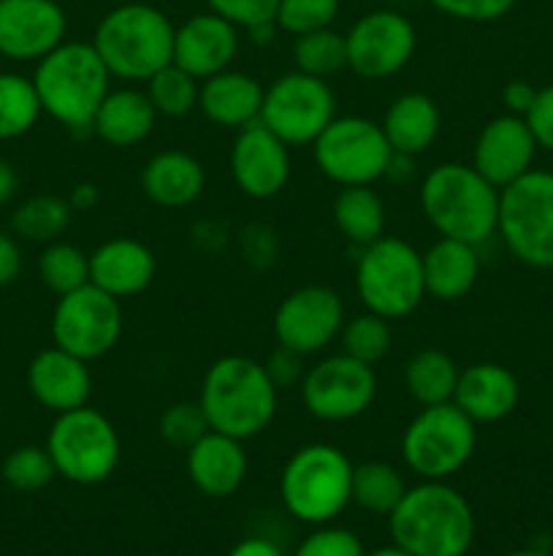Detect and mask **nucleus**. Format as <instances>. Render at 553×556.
Listing matches in <instances>:
<instances>
[{
    "label": "nucleus",
    "instance_id": "f257e3e1",
    "mask_svg": "<svg viewBox=\"0 0 553 556\" xmlns=\"http://www.w3.org/2000/svg\"><path fill=\"white\" fill-rule=\"evenodd\" d=\"M198 405L209 429L236 440L258 438L274 421L280 389L271 383L263 362L231 353L206 369Z\"/></svg>",
    "mask_w": 553,
    "mask_h": 556
},
{
    "label": "nucleus",
    "instance_id": "f03ea898",
    "mask_svg": "<svg viewBox=\"0 0 553 556\" xmlns=\"http://www.w3.org/2000/svg\"><path fill=\"white\" fill-rule=\"evenodd\" d=\"M388 525L396 546L412 556H466L475 543L472 505L445 481L407 489Z\"/></svg>",
    "mask_w": 553,
    "mask_h": 556
},
{
    "label": "nucleus",
    "instance_id": "7ed1b4c3",
    "mask_svg": "<svg viewBox=\"0 0 553 556\" xmlns=\"http://www.w3.org/2000/svg\"><path fill=\"white\" fill-rule=\"evenodd\" d=\"M428 226L445 239L480 248L497 233L499 188H493L472 163H439L423 177L417 190Z\"/></svg>",
    "mask_w": 553,
    "mask_h": 556
},
{
    "label": "nucleus",
    "instance_id": "20e7f679",
    "mask_svg": "<svg viewBox=\"0 0 553 556\" xmlns=\"http://www.w3.org/2000/svg\"><path fill=\"white\" fill-rule=\"evenodd\" d=\"M112 79L101 54L85 41H63L38 60L33 71L43 114L74 134L92 130V119L112 90Z\"/></svg>",
    "mask_w": 553,
    "mask_h": 556
},
{
    "label": "nucleus",
    "instance_id": "39448f33",
    "mask_svg": "<svg viewBox=\"0 0 553 556\" xmlns=\"http://www.w3.org/2000/svg\"><path fill=\"white\" fill-rule=\"evenodd\" d=\"M173 30L157 5L123 3L103 14L90 43L114 79L136 85L173 63Z\"/></svg>",
    "mask_w": 553,
    "mask_h": 556
},
{
    "label": "nucleus",
    "instance_id": "423d86ee",
    "mask_svg": "<svg viewBox=\"0 0 553 556\" xmlns=\"http://www.w3.org/2000/svg\"><path fill=\"white\" fill-rule=\"evenodd\" d=\"M352 467L350 456L336 445H304L282 467V508L301 525H334L352 503Z\"/></svg>",
    "mask_w": 553,
    "mask_h": 556
},
{
    "label": "nucleus",
    "instance_id": "0eeeda50",
    "mask_svg": "<svg viewBox=\"0 0 553 556\" xmlns=\"http://www.w3.org/2000/svg\"><path fill=\"white\" fill-rule=\"evenodd\" d=\"M356 293L363 309L385 320H401L426 299L423 255L399 237H380L356 258Z\"/></svg>",
    "mask_w": 553,
    "mask_h": 556
},
{
    "label": "nucleus",
    "instance_id": "6e6552de",
    "mask_svg": "<svg viewBox=\"0 0 553 556\" xmlns=\"http://www.w3.org/2000/svg\"><path fill=\"white\" fill-rule=\"evenodd\" d=\"M47 451L60 478L76 486H98L119 467L123 443L112 418L85 405L54 416Z\"/></svg>",
    "mask_w": 553,
    "mask_h": 556
},
{
    "label": "nucleus",
    "instance_id": "1a4fd4ad",
    "mask_svg": "<svg viewBox=\"0 0 553 556\" xmlns=\"http://www.w3.org/2000/svg\"><path fill=\"white\" fill-rule=\"evenodd\" d=\"M477 448V424L453 402L421 407L401 434V459L421 481H448Z\"/></svg>",
    "mask_w": 553,
    "mask_h": 556
},
{
    "label": "nucleus",
    "instance_id": "9d476101",
    "mask_svg": "<svg viewBox=\"0 0 553 556\" xmlns=\"http://www.w3.org/2000/svg\"><path fill=\"white\" fill-rule=\"evenodd\" d=\"M497 233L531 269H553V172L531 168L499 190Z\"/></svg>",
    "mask_w": 553,
    "mask_h": 556
},
{
    "label": "nucleus",
    "instance_id": "9b49d317",
    "mask_svg": "<svg viewBox=\"0 0 553 556\" xmlns=\"http://www.w3.org/2000/svg\"><path fill=\"white\" fill-rule=\"evenodd\" d=\"M312 155L320 174L339 188L380 182L394 161L383 125L358 114L331 119L314 139Z\"/></svg>",
    "mask_w": 553,
    "mask_h": 556
},
{
    "label": "nucleus",
    "instance_id": "f8f14e48",
    "mask_svg": "<svg viewBox=\"0 0 553 556\" xmlns=\"http://www.w3.org/2000/svg\"><path fill=\"white\" fill-rule=\"evenodd\" d=\"M123 302L92 282L65 293V296H57L52 320H49L52 345L63 348L85 362H95V358L112 353L123 337Z\"/></svg>",
    "mask_w": 553,
    "mask_h": 556
},
{
    "label": "nucleus",
    "instance_id": "ddd939ff",
    "mask_svg": "<svg viewBox=\"0 0 553 556\" xmlns=\"http://www.w3.org/2000/svg\"><path fill=\"white\" fill-rule=\"evenodd\" d=\"M336 117V96L320 76L287 71L263 92L260 123L287 147H312Z\"/></svg>",
    "mask_w": 553,
    "mask_h": 556
},
{
    "label": "nucleus",
    "instance_id": "4468645a",
    "mask_svg": "<svg viewBox=\"0 0 553 556\" xmlns=\"http://www.w3.org/2000/svg\"><path fill=\"white\" fill-rule=\"evenodd\" d=\"M298 389L309 416L325 424H345L372 407L377 396V375L369 364L336 353L312 364Z\"/></svg>",
    "mask_w": 553,
    "mask_h": 556
},
{
    "label": "nucleus",
    "instance_id": "2eb2a0df",
    "mask_svg": "<svg viewBox=\"0 0 553 556\" xmlns=\"http://www.w3.org/2000/svg\"><path fill=\"white\" fill-rule=\"evenodd\" d=\"M347 68L369 81L396 76L412 60L417 47L415 25L404 14L377 9L352 22L345 33Z\"/></svg>",
    "mask_w": 553,
    "mask_h": 556
},
{
    "label": "nucleus",
    "instance_id": "dca6fc26",
    "mask_svg": "<svg viewBox=\"0 0 553 556\" xmlns=\"http://www.w3.org/2000/svg\"><path fill=\"white\" fill-rule=\"evenodd\" d=\"M345 326V302L329 286H301L287 293L274 313L276 345L304 358L325 351Z\"/></svg>",
    "mask_w": 553,
    "mask_h": 556
},
{
    "label": "nucleus",
    "instance_id": "f3484780",
    "mask_svg": "<svg viewBox=\"0 0 553 556\" xmlns=\"http://www.w3.org/2000/svg\"><path fill=\"white\" fill-rule=\"evenodd\" d=\"M68 16L57 0H0V58L38 63L65 41Z\"/></svg>",
    "mask_w": 553,
    "mask_h": 556
},
{
    "label": "nucleus",
    "instance_id": "a211bd4d",
    "mask_svg": "<svg viewBox=\"0 0 553 556\" xmlns=\"http://www.w3.org/2000/svg\"><path fill=\"white\" fill-rule=\"evenodd\" d=\"M231 177L247 199H274L291 179V147L260 119L236 130L231 147Z\"/></svg>",
    "mask_w": 553,
    "mask_h": 556
},
{
    "label": "nucleus",
    "instance_id": "6ab92c4d",
    "mask_svg": "<svg viewBox=\"0 0 553 556\" xmlns=\"http://www.w3.org/2000/svg\"><path fill=\"white\" fill-rule=\"evenodd\" d=\"M537 139L531 134L526 117L518 114H499L488 119L477 134L472 147V166L493 185V188H507L510 182L524 177L535 168Z\"/></svg>",
    "mask_w": 553,
    "mask_h": 556
},
{
    "label": "nucleus",
    "instance_id": "aec40b11",
    "mask_svg": "<svg viewBox=\"0 0 553 556\" xmlns=\"http://www.w3.org/2000/svg\"><path fill=\"white\" fill-rule=\"evenodd\" d=\"M27 391L38 405L47 407L54 416L90 405V362L57 345L47 348L27 364Z\"/></svg>",
    "mask_w": 553,
    "mask_h": 556
},
{
    "label": "nucleus",
    "instance_id": "412c9836",
    "mask_svg": "<svg viewBox=\"0 0 553 556\" xmlns=\"http://www.w3.org/2000/svg\"><path fill=\"white\" fill-rule=\"evenodd\" d=\"M239 54V27L215 11L193 14L173 30V63L198 81L231 68Z\"/></svg>",
    "mask_w": 553,
    "mask_h": 556
},
{
    "label": "nucleus",
    "instance_id": "4be33fe9",
    "mask_svg": "<svg viewBox=\"0 0 553 556\" xmlns=\"http://www.w3.org/2000/svg\"><path fill=\"white\" fill-rule=\"evenodd\" d=\"M188 478L204 497L222 500L242 489L247 478V451L244 440L209 429L188 451Z\"/></svg>",
    "mask_w": 553,
    "mask_h": 556
},
{
    "label": "nucleus",
    "instance_id": "5701e85b",
    "mask_svg": "<svg viewBox=\"0 0 553 556\" xmlns=\"http://www.w3.org/2000/svg\"><path fill=\"white\" fill-rule=\"evenodd\" d=\"M155 271V253L139 239L114 237L90 253V282L119 302L146 291Z\"/></svg>",
    "mask_w": 553,
    "mask_h": 556
},
{
    "label": "nucleus",
    "instance_id": "b1692460",
    "mask_svg": "<svg viewBox=\"0 0 553 556\" xmlns=\"http://www.w3.org/2000/svg\"><path fill=\"white\" fill-rule=\"evenodd\" d=\"M518 378L504 364L477 362L461 369L453 405L461 407L475 424L504 421L518 407Z\"/></svg>",
    "mask_w": 553,
    "mask_h": 556
},
{
    "label": "nucleus",
    "instance_id": "393cba45",
    "mask_svg": "<svg viewBox=\"0 0 553 556\" xmlns=\"http://www.w3.org/2000/svg\"><path fill=\"white\" fill-rule=\"evenodd\" d=\"M266 87L247 71L226 68L201 81L198 109L211 125L242 130L258 123Z\"/></svg>",
    "mask_w": 553,
    "mask_h": 556
},
{
    "label": "nucleus",
    "instance_id": "a878e982",
    "mask_svg": "<svg viewBox=\"0 0 553 556\" xmlns=\"http://www.w3.org/2000/svg\"><path fill=\"white\" fill-rule=\"evenodd\" d=\"M206 188L204 163L184 150L155 152L141 168V190L163 210L195 204Z\"/></svg>",
    "mask_w": 553,
    "mask_h": 556
},
{
    "label": "nucleus",
    "instance_id": "bb28decb",
    "mask_svg": "<svg viewBox=\"0 0 553 556\" xmlns=\"http://www.w3.org/2000/svg\"><path fill=\"white\" fill-rule=\"evenodd\" d=\"M155 125L157 112L146 90L128 85L108 90L95 119H92V134L114 150H130V147L150 139Z\"/></svg>",
    "mask_w": 553,
    "mask_h": 556
},
{
    "label": "nucleus",
    "instance_id": "cd10ccee",
    "mask_svg": "<svg viewBox=\"0 0 553 556\" xmlns=\"http://www.w3.org/2000/svg\"><path fill=\"white\" fill-rule=\"evenodd\" d=\"M421 255L426 296L437 302H459L475 288L477 275H480V255L475 244L439 237Z\"/></svg>",
    "mask_w": 553,
    "mask_h": 556
},
{
    "label": "nucleus",
    "instance_id": "c85d7f7f",
    "mask_svg": "<svg viewBox=\"0 0 553 556\" xmlns=\"http://www.w3.org/2000/svg\"><path fill=\"white\" fill-rule=\"evenodd\" d=\"M380 125H383L390 150L417 157L437 141L442 114H439L437 101L426 92H401L399 98H394Z\"/></svg>",
    "mask_w": 553,
    "mask_h": 556
},
{
    "label": "nucleus",
    "instance_id": "c756f323",
    "mask_svg": "<svg viewBox=\"0 0 553 556\" xmlns=\"http://www.w3.org/2000/svg\"><path fill=\"white\" fill-rule=\"evenodd\" d=\"M331 217H334L336 231L358 250L385 237V223H388L383 195L372 185L342 188L331 204Z\"/></svg>",
    "mask_w": 553,
    "mask_h": 556
},
{
    "label": "nucleus",
    "instance_id": "7c9ffc66",
    "mask_svg": "<svg viewBox=\"0 0 553 556\" xmlns=\"http://www.w3.org/2000/svg\"><path fill=\"white\" fill-rule=\"evenodd\" d=\"M459 372L461 369L453 356L439 348H423L407 362L404 386L421 407L445 405V402H453Z\"/></svg>",
    "mask_w": 553,
    "mask_h": 556
},
{
    "label": "nucleus",
    "instance_id": "2f4dec72",
    "mask_svg": "<svg viewBox=\"0 0 553 556\" xmlns=\"http://www.w3.org/2000/svg\"><path fill=\"white\" fill-rule=\"evenodd\" d=\"M407 481L388 462H363L352 467V503L372 516L388 519L407 494Z\"/></svg>",
    "mask_w": 553,
    "mask_h": 556
},
{
    "label": "nucleus",
    "instance_id": "473e14b6",
    "mask_svg": "<svg viewBox=\"0 0 553 556\" xmlns=\"http://www.w3.org/2000/svg\"><path fill=\"white\" fill-rule=\"evenodd\" d=\"M70 220H74V210H70L68 199L41 193L30 195L11 212V231L27 242L49 244L63 239V233L70 228Z\"/></svg>",
    "mask_w": 553,
    "mask_h": 556
},
{
    "label": "nucleus",
    "instance_id": "72a5a7b5",
    "mask_svg": "<svg viewBox=\"0 0 553 556\" xmlns=\"http://www.w3.org/2000/svg\"><path fill=\"white\" fill-rule=\"evenodd\" d=\"M41 114L43 109L33 76L0 71V141L22 139L30 134Z\"/></svg>",
    "mask_w": 553,
    "mask_h": 556
},
{
    "label": "nucleus",
    "instance_id": "f704fd0d",
    "mask_svg": "<svg viewBox=\"0 0 553 556\" xmlns=\"http://www.w3.org/2000/svg\"><path fill=\"white\" fill-rule=\"evenodd\" d=\"M38 277L47 291H52L54 296H65L90 282V253L65 239L43 244L38 255Z\"/></svg>",
    "mask_w": 553,
    "mask_h": 556
},
{
    "label": "nucleus",
    "instance_id": "c9c22d12",
    "mask_svg": "<svg viewBox=\"0 0 553 556\" xmlns=\"http://www.w3.org/2000/svg\"><path fill=\"white\" fill-rule=\"evenodd\" d=\"M144 85L157 117L179 119L198 109L201 81L190 76L184 68H179L177 63H168L166 68L152 74Z\"/></svg>",
    "mask_w": 553,
    "mask_h": 556
},
{
    "label": "nucleus",
    "instance_id": "e433bc0d",
    "mask_svg": "<svg viewBox=\"0 0 553 556\" xmlns=\"http://www.w3.org/2000/svg\"><path fill=\"white\" fill-rule=\"evenodd\" d=\"M293 63H296V71L320 76V79L339 74L342 68H347L345 33H336L334 27H323V30L296 36V41H293Z\"/></svg>",
    "mask_w": 553,
    "mask_h": 556
},
{
    "label": "nucleus",
    "instance_id": "4c0bfd02",
    "mask_svg": "<svg viewBox=\"0 0 553 556\" xmlns=\"http://www.w3.org/2000/svg\"><path fill=\"white\" fill-rule=\"evenodd\" d=\"M342 353H347L356 362L377 367L385 356L390 353V342H394V331H390V320L380 318V315L363 309L356 318L345 320L342 326Z\"/></svg>",
    "mask_w": 553,
    "mask_h": 556
},
{
    "label": "nucleus",
    "instance_id": "58836bf2",
    "mask_svg": "<svg viewBox=\"0 0 553 556\" xmlns=\"http://www.w3.org/2000/svg\"><path fill=\"white\" fill-rule=\"evenodd\" d=\"M0 476L14 492L33 494L47 489L57 478V470L47 445H20L3 459Z\"/></svg>",
    "mask_w": 553,
    "mask_h": 556
},
{
    "label": "nucleus",
    "instance_id": "ea45409f",
    "mask_svg": "<svg viewBox=\"0 0 553 556\" xmlns=\"http://www.w3.org/2000/svg\"><path fill=\"white\" fill-rule=\"evenodd\" d=\"M209 432V421H206L204 410H201L198 400L195 402H173L157 418V434L166 445L179 451H188L190 445L198 443L204 434Z\"/></svg>",
    "mask_w": 553,
    "mask_h": 556
},
{
    "label": "nucleus",
    "instance_id": "a19ab883",
    "mask_svg": "<svg viewBox=\"0 0 553 556\" xmlns=\"http://www.w3.org/2000/svg\"><path fill=\"white\" fill-rule=\"evenodd\" d=\"M336 14H339V0H280L276 27L291 36H304L331 27Z\"/></svg>",
    "mask_w": 553,
    "mask_h": 556
},
{
    "label": "nucleus",
    "instance_id": "79ce46f5",
    "mask_svg": "<svg viewBox=\"0 0 553 556\" xmlns=\"http://www.w3.org/2000/svg\"><path fill=\"white\" fill-rule=\"evenodd\" d=\"M293 556H366L361 538L345 527L323 525L314 527L301 543H298Z\"/></svg>",
    "mask_w": 553,
    "mask_h": 556
},
{
    "label": "nucleus",
    "instance_id": "37998d69",
    "mask_svg": "<svg viewBox=\"0 0 553 556\" xmlns=\"http://www.w3.org/2000/svg\"><path fill=\"white\" fill-rule=\"evenodd\" d=\"M206 3L209 11L244 30L276 22V9H280V0H206Z\"/></svg>",
    "mask_w": 553,
    "mask_h": 556
},
{
    "label": "nucleus",
    "instance_id": "c03bdc74",
    "mask_svg": "<svg viewBox=\"0 0 553 556\" xmlns=\"http://www.w3.org/2000/svg\"><path fill=\"white\" fill-rule=\"evenodd\" d=\"M518 0H432L437 11L459 22H493L513 11Z\"/></svg>",
    "mask_w": 553,
    "mask_h": 556
},
{
    "label": "nucleus",
    "instance_id": "a18cd8bd",
    "mask_svg": "<svg viewBox=\"0 0 553 556\" xmlns=\"http://www.w3.org/2000/svg\"><path fill=\"white\" fill-rule=\"evenodd\" d=\"M266 372H269L271 383L276 386V389H293V386H301V378H304V356L296 351H287V348L276 345V351L269 353V358L263 362Z\"/></svg>",
    "mask_w": 553,
    "mask_h": 556
},
{
    "label": "nucleus",
    "instance_id": "49530a36",
    "mask_svg": "<svg viewBox=\"0 0 553 556\" xmlns=\"http://www.w3.org/2000/svg\"><path fill=\"white\" fill-rule=\"evenodd\" d=\"M526 123H529L531 134H535L537 147L553 152V85L537 90L535 103L526 112Z\"/></svg>",
    "mask_w": 553,
    "mask_h": 556
},
{
    "label": "nucleus",
    "instance_id": "de8ad7c7",
    "mask_svg": "<svg viewBox=\"0 0 553 556\" xmlns=\"http://www.w3.org/2000/svg\"><path fill=\"white\" fill-rule=\"evenodd\" d=\"M22 271V248L14 233L0 231V288L11 286Z\"/></svg>",
    "mask_w": 553,
    "mask_h": 556
},
{
    "label": "nucleus",
    "instance_id": "09e8293b",
    "mask_svg": "<svg viewBox=\"0 0 553 556\" xmlns=\"http://www.w3.org/2000/svg\"><path fill=\"white\" fill-rule=\"evenodd\" d=\"M535 98H537V87L526 79L507 81L502 90L504 109H507V114H518V117H526V112L531 109Z\"/></svg>",
    "mask_w": 553,
    "mask_h": 556
},
{
    "label": "nucleus",
    "instance_id": "8fccbe9b",
    "mask_svg": "<svg viewBox=\"0 0 553 556\" xmlns=\"http://www.w3.org/2000/svg\"><path fill=\"white\" fill-rule=\"evenodd\" d=\"M228 556H285V554H282V548L276 546L274 541H269V538L253 535L239 541L236 546L228 552Z\"/></svg>",
    "mask_w": 553,
    "mask_h": 556
},
{
    "label": "nucleus",
    "instance_id": "3c124183",
    "mask_svg": "<svg viewBox=\"0 0 553 556\" xmlns=\"http://www.w3.org/2000/svg\"><path fill=\"white\" fill-rule=\"evenodd\" d=\"M16 190H20V174H16L14 163L9 157L0 155V206L9 204Z\"/></svg>",
    "mask_w": 553,
    "mask_h": 556
},
{
    "label": "nucleus",
    "instance_id": "603ef678",
    "mask_svg": "<svg viewBox=\"0 0 553 556\" xmlns=\"http://www.w3.org/2000/svg\"><path fill=\"white\" fill-rule=\"evenodd\" d=\"M98 199H101V195H98L95 185L79 182L74 190H70L68 204H70V210H74V212H90L92 206L98 204Z\"/></svg>",
    "mask_w": 553,
    "mask_h": 556
},
{
    "label": "nucleus",
    "instance_id": "864d4df0",
    "mask_svg": "<svg viewBox=\"0 0 553 556\" xmlns=\"http://www.w3.org/2000/svg\"><path fill=\"white\" fill-rule=\"evenodd\" d=\"M366 556H412V554H407L404 548H399V546H396V543H390V546L374 548V552H369Z\"/></svg>",
    "mask_w": 553,
    "mask_h": 556
},
{
    "label": "nucleus",
    "instance_id": "5fc2aeb1",
    "mask_svg": "<svg viewBox=\"0 0 553 556\" xmlns=\"http://www.w3.org/2000/svg\"><path fill=\"white\" fill-rule=\"evenodd\" d=\"M504 556H551L548 552H540V548H518V552H510Z\"/></svg>",
    "mask_w": 553,
    "mask_h": 556
}]
</instances>
